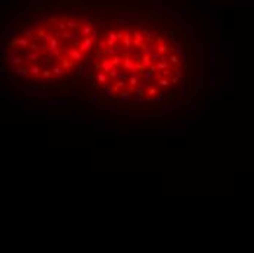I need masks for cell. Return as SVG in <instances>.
<instances>
[{
	"instance_id": "cell-1",
	"label": "cell",
	"mask_w": 254,
	"mask_h": 253,
	"mask_svg": "<svg viewBox=\"0 0 254 253\" xmlns=\"http://www.w3.org/2000/svg\"><path fill=\"white\" fill-rule=\"evenodd\" d=\"M24 97L25 98H35V97H41V95H47L48 89L47 88H40L35 85H27L24 86Z\"/></svg>"
},
{
	"instance_id": "cell-2",
	"label": "cell",
	"mask_w": 254,
	"mask_h": 253,
	"mask_svg": "<svg viewBox=\"0 0 254 253\" xmlns=\"http://www.w3.org/2000/svg\"><path fill=\"white\" fill-rule=\"evenodd\" d=\"M48 106L53 108H72V101L64 100V98H53V100H47Z\"/></svg>"
},
{
	"instance_id": "cell-3",
	"label": "cell",
	"mask_w": 254,
	"mask_h": 253,
	"mask_svg": "<svg viewBox=\"0 0 254 253\" xmlns=\"http://www.w3.org/2000/svg\"><path fill=\"white\" fill-rule=\"evenodd\" d=\"M95 116H72L70 117V124H94Z\"/></svg>"
},
{
	"instance_id": "cell-4",
	"label": "cell",
	"mask_w": 254,
	"mask_h": 253,
	"mask_svg": "<svg viewBox=\"0 0 254 253\" xmlns=\"http://www.w3.org/2000/svg\"><path fill=\"white\" fill-rule=\"evenodd\" d=\"M123 69H126L127 72H136V70H139V65L133 60V57L124 56V65H123Z\"/></svg>"
},
{
	"instance_id": "cell-5",
	"label": "cell",
	"mask_w": 254,
	"mask_h": 253,
	"mask_svg": "<svg viewBox=\"0 0 254 253\" xmlns=\"http://www.w3.org/2000/svg\"><path fill=\"white\" fill-rule=\"evenodd\" d=\"M94 45H95V42L91 35H89V37H83V38H82V42H80V45H79V50H82L83 53H88Z\"/></svg>"
},
{
	"instance_id": "cell-6",
	"label": "cell",
	"mask_w": 254,
	"mask_h": 253,
	"mask_svg": "<svg viewBox=\"0 0 254 253\" xmlns=\"http://www.w3.org/2000/svg\"><path fill=\"white\" fill-rule=\"evenodd\" d=\"M158 40H159V38H158ZM156 42H158V41H156ZM156 42H145L143 47L140 48L142 53L145 54V56H152V54L158 50V48H156Z\"/></svg>"
},
{
	"instance_id": "cell-7",
	"label": "cell",
	"mask_w": 254,
	"mask_h": 253,
	"mask_svg": "<svg viewBox=\"0 0 254 253\" xmlns=\"http://www.w3.org/2000/svg\"><path fill=\"white\" fill-rule=\"evenodd\" d=\"M114 86H111L110 83H105V85H102L101 86V95L105 98V100H110V98H113V95H114Z\"/></svg>"
},
{
	"instance_id": "cell-8",
	"label": "cell",
	"mask_w": 254,
	"mask_h": 253,
	"mask_svg": "<svg viewBox=\"0 0 254 253\" xmlns=\"http://www.w3.org/2000/svg\"><path fill=\"white\" fill-rule=\"evenodd\" d=\"M108 78H110V75L105 73L104 70H101V72L95 73V80H96L98 83H101V86H102V85H105V83H108Z\"/></svg>"
},
{
	"instance_id": "cell-9",
	"label": "cell",
	"mask_w": 254,
	"mask_h": 253,
	"mask_svg": "<svg viewBox=\"0 0 254 253\" xmlns=\"http://www.w3.org/2000/svg\"><path fill=\"white\" fill-rule=\"evenodd\" d=\"M130 97H132V92L129 89H121L118 92V101L127 104V103H130Z\"/></svg>"
},
{
	"instance_id": "cell-10",
	"label": "cell",
	"mask_w": 254,
	"mask_h": 253,
	"mask_svg": "<svg viewBox=\"0 0 254 253\" xmlns=\"http://www.w3.org/2000/svg\"><path fill=\"white\" fill-rule=\"evenodd\" d=\"M186 107H187V114L193 116V111H194L196 108H201V103H197V101L190 100V101L186 103Z\"/></svg>"
},
{
	"instance_id": "cell-11",
	"label": "cell",
	"mask_w": 254,
	"mask_h": 253,
	"mask_svg": "<svg viewBox=\"0 0 254 253\" xmlns=\"http://www.w3.org/2000/svg\"><path fill=\"white\" fill-rule=\"evenodd\" d=\"M142 76H143V79L146 80L147 83H150V82L156 80V75H155V72H152L150 69H145V70H143V73H142Z\"/></svg>"
},
{
	"instance_id": "cell-12",
	"label": "cell",
	"mask_w": 254,
	"mask_h": 253,
	"mask_svg": "<svg viewBox=\"0 0 254 253\" xmlns=\"http://www.w3.org/2000/svg\"><path fill=\"white\" fill-rule=\"evenodd\" d=\"M101 65H102V70H104L105 73H110L111 69L114 67V63H113V60H111L110 57H105L104 60H101Z\"/></svg>"
},
{
	"instance_id": "cell-13",
	"label": "cell",
	"mask_w": 254,
	"mask_h": 253,
	"mask_svg": "<svg viewBox=\"0 0 254 253\" xmlns=\"http://www.w3.org/2000/svg\"><path fill=\"white\" fill-rule=\"evenodd\" d=\"M209 60H210V67L215 69V66H216V44L215 42H210V57H209Z\"/></svg>"
},
{
	"instance_id": "cell-14",
	"label": "cell",
	"mask_w": 254,
	"mask_h": 253,
	"mask_svg": "<svg viewBox=\"0 0 254 253\" xmlns=\"http://www.w3.org/2000/svg\"><path fill=\"white\" fill-rule=\"evenodd\" d=\"M111 60H113V63H114V67L121 69L123 65H124V56H123V54H116V56H113Z\"/></svg>"
},
{
	"instance_id": "cell-15",
	"label": "cell",
	"mask_w": 254,
	"mask_h": 253,
	"mask_svg": "<svg viewBox=\"0 0 254 253\" xmlns=\"http://www.w3.org/2000/svg\"><path fill=\"white\" fill-rule=\"evenodd\" d=\"M170 53L178 54V56H181V54L184 53V48H183V45H181V41L177 42V44H173V45L170 47Z\"/></svg>"
},
{
	"instance_id": "cell-16",
	"label": "cell",
	"mask_w": 254,
	"mask_h": 253,
	"mask_svg": "<svg viewBox=\"0 0 254 253\" xmlns=\"http://www.w3.org/2000/svg\"><path fill=\"white\" fill-rule=\"evenodd\" d=\"M15 35H18V29H12V28H4L3 29V37L6 40H12Z\"/></svg>"
},
{
	"instance_id": "cell-17",
	"label": "cell",
	"mask_w": 254,
	"mask_h": 253,
	"mask_svg": "<svg viewBox=\"0 0 254 253\" xmlns=\"http://www.w3.org/2000/svg\"><path fill=\"white\" fill-rule=\"evenodd\" d=\"M25 60H29V62H38L40 60V53H35V51H27L25 56H24Z\"/></svg>"
},
{
	"instance_id": "cell-18",
	"label": "cell",
	"mask_w": 254,
	"mask_h": 253,
	"mask_svg": "<svg viewBox=\"0 0 254 253\" xmlns=\"http://www.w3.org/2000/svg\"><path fill=\"white\" fill-rule=\"evenodd\" d=\"M70 59H72V60H75V62H80V60H83V59H85V53H83L82 50H79V48H75Z\"/></svg>"
},
{
	"instance_id": "cell-19",
	"label": "cell",
	"mask_w": 254,
	"mask_h": 253,
	"mask_svg": "<svg viewBox=\"0 0 254 253\" xmlns=\"http://www.w3.org/2000/svg\"><path fill=\"white\" fill-rule=\"evenodd\" d=\"M156 83H158L159 89H165V88H168L170 85H173L170 78H161V79H156Z\"/></svg>"
},
{
	"instance_id": "cell-20",
	"label": "cell",
	"mask_w": 254,
	"mask_h": 253,
	"mask_svg": "<svg viewBox=\"0 0 254 253\" xmlns=\"http://www.w3.org/2000/svg\"><path fill=\"white\" fill-rule=\"evenodd\" d=\"M15 75H18V76H21V78L31 76V75H29V69H27V67H18V66L15 69Z\"/></svg>"
},
{
	"instance_id": "cell-21",
	"label": "cell",
	"mask_w": 254,
	"mask_h": 253,
	"mask_svg": "<svg viewBox=\"0 0 254 253\" xmlns=\"http://www.w3.org/2000/svg\"><path fill=\"white\" fill-rule=\"evenodd\" d=\"M51 70H53V75H54V76H64V75H66V69L61 66V65L53 66V67H51Z\"/></svg>"
},
{
	"instance_id": "cell-22",
	"label": "cell",
	"mask_w": 254,
	"mask_h": 253,
	"mask_svg": "<svg viewBox=\"0 0 254 253\" xmlns=\"http://www.w3.org/2000/svg\"><path fill=\"white\" fill-rule=\"evenodd\" d=\"M92 67H94V65H85V66H82L79 69V72H78V78H85L86 76V73L89 72V70H92Z\"/></svg>"
},
{
	"instance_id": "cell-23",
	"label": "cell",
	"mask_w": 254,
	"mask_h": 253,
	"mask_svg": "<svg viewBox=\"0 0 254 253\" xmlns=\"http://www.w3.org/2000/svg\"><path fill=\"white\" fill-rule=\"evenodd\" d=\"M116 85H114V89L116 91H121V89H124L126 86H129V83H127V80L126 79H118L114 82Z\"/></svg>"
},
{
	"instance_id": "cell-24",
	"label": "cell",
	"mask_w": 254,
	"mask_h": 253,
	"mask_svg": "<svg viewBox=\"0 0 254 253\" xmlns=\"http://www.w3.org/2000/svg\"><path fill=\"white\" fill-rule=\"evenodd\" d=\"M140 76L136 73V72H133V76L130 78V79L127 80V83H129V86H133V88H136L137 85H139V82H140V79H139Z\"/></svg>"
},
{
	"instance_id": "cell-25",
	"label": "cell",
	"mask_w": 254,
	"mask_h": 253,
	"mask_svg": "<svg viewBox=\"0 0 254 253\" xmlns=\"http://www.w3.org/2000/svg\"><path fill=\"white\" fill-rule=\"evenodd\" d=\"M177 119H178V116L170 113V114H165V116H164V123H165V124H174Z\"/></svg>"
},
{
	"instance_id": "cell-26",
	"label": "cell",
	"mask_w": 254,
	"mask_h": 253,
	"mask_svg": "<svg viewBox=\"0 0 254 253\" xmlns=\"http://www.w3.org/2000/svg\"><path fill=\"white\" fill-rule=\"evenodd\" d=\"M61 51H63V48H60V50H56V51H48L47 56L51 59V60H60L63 56H61Z\"/></svg>"
},
{
	"instance_id": "cell-27",
	"label": "cell",
	"mask_w": 254,
	"mask_h": 253,
	"mask_svg": "<svg viewBox=\"0 0 254 253\" xmlns=\"http://www.w3.org/2000/svg\"><path fill=\"white\" fill-rule=\"evenodd\" d=\"M170 63L181 67V59H180V56H178V54H174V53H170Z\"/></svg>"
},
{
	"instance_id": "cell-28",
	"label": "cell",
	"mask_w": 254,
	"mask_h": 253,
	"mask_svg": "<svg viewBox=\"0 0 254 253\" xmlns=\"http://www.w3.org/2000/svg\"><path fill=\"white\" fill-rule=\"evenodd\" d=\"M41 70H42V69H41L38 65H34V66L29 67V75H31V76H34V78H35V76H40Z\"/></svg>"
},
{
	"instance_id": "cell-29",
	"label": "cell",
	"mask_w": 254,
	"mask_h": 253,
	"mask_svg": "<svg viewBox=\"0 0 254 253\" xmlns=\"http://www.w3.org/2000/svg\"><path fill=\"white\" fill-rule=\"evenodd\" d=\"M159 94V86H149L146 91V95L147 97H150V98H153V97H156Z\"/></svg>"
},
{
	"instance_id": "cell-30",
	"label": "cell",
	"mask_w": 254,
	"mask_h": 253,
	"mask_svg": "<svg viewBox=\"0 0 254 253\" xmlns=\"http://www.w3.org/2000/svg\"><path fill=\"white\" fill-rule=\"evenodd\" d=\"M120 73H121V72H120V69H118V67H113V69H111V72L108 73L111 82H116V80H117V76H118Z\"/></svg>"
},
{
	"instance_id": "cell-31",
	"label": "cell",
	"mask_w": 254,
	"mask_h": 253,
	"mask_svg": "<svg viewBox=\"0 0 254 253\" xmlns=\"http://www.w3.org/2000/svg\"><path fill=\"white\" fill-rule=\"evenodd\" d=\"M142 65L145 66V69H149V67L153 65L152 56H143V59H142Z\"/></svg>"
},
{
	"instance_id": "cell-32",
	"label": "cell",
	"mask_w": 254,
	"mask_h": 253,
	"mask_svg": "<svg viewBox=\"0 0 254 253\" xmlns=\"http://www.w3.org/2000/svg\"><path fill=\"white\" fill-rule=\"evenodd\" d=\"M12 75H15V70H4V69H0V79H9Z\"/></svg>"
},
{
	"instance_id": "cell-33",
	"label": "cell",
	"mask_w": 254,
	"mask_h": 253,
	"mask_svg": "<svg viewBox=\"0 0 254 253\" xmlns=\"http://www.w3.org/2000/svg\"><path fill=\"white\" fill-rule=\"evenodd\" d=\"M173 76H175V78H178V79L183 80L184 79V70H183L180 66H177L174 70H173Z\"/></svg>"
},
{
	"instance_id": "cell-34",
	"label": "cell",
	"mask_w": 254,
	"mask_h": 253,
	"mask_svg": "<svg viewBox=\"0 0 254 253\" xmlns=\"http://www.w3.org/2000/svg\"><path fill=\"white\" fill-rule=\"evenodd\" d=\"M40 60H41V66H42V67H48L50 65H51V59H50V57L47 56V53L44 54V56L41 57Z\"/></svg>"
},
{
	"instance_id": "cell-35",
	"label": "cell",
	"mask_w": 254,
	"mask_h": 253,
	"mask_svg": "<svg viewBox=\"0 0 254 253\" xmlns=\"http://www.w3.org/2000/svg\"><path fill=\"white\" fill-rule=\"evenodd\" d=\"M143 56H145V54L142 53V50H137V51H136V53H134L132 57H133V60L136 62V63H142V59H143Z\"/></svg>"
},
{
	"instance_id": "cell-36",
	"label": "cell",
	"mask_w": 254,
	"mask_h": 253,
	"mask_svg": "<svg viewBox=\"0 0 254 253\" xmlns=\"http://www.w3.org/2000/svg\"><path fill=\"white\" fill-rule=\"evenodd\" d=\"M24 60H25V59H24V57H21V56H13L10 63H13L15 66H21V65L24 63Z\"/></svg>"
},
{
	"instance_id": "cell-37",
	"label": "cell",
	"mask_w": 254,
	"mask_h": 253,
	"mask_svg": "<svg viewBox=\"0 0 254 253\" xmlns=\"http://www.w3.org/2000/svg\"><path fill=\"white\" fill-rule=\"evenodd\" d=\"M104 51H105V56H107V57H110V59H111L113 56H116V54H117L116 47H108L107 50H104Z\"/></svg>"
},
{
	"instance_id": "cell-38",
	"label": "cell",
	"mask_w": 254,
	"mask_h": 253,
	"mask_svg": "<svg viewBox=\"0 0 254 253\" xmlns=\"http://www.w3.org/2000/svg\"><path fill=\"white\" fill-rule=\"evenodd\" d=\"M136 88H137V89H140V91H143V92H146L149 86H147V82H146V80H140V82H139V85H137Z\"/></svg>"
},
{
	"instance_id": "cell-39",
	"label": "cell",
	"mask_w": 254,
	"mask_h": 253,
	"mask_svg": "<svg viewBox=\"0 0 254 253\" xmlns=\"http://www.w3.org/2000/svg\"><path fill=\"white\" fill-rule=\"evenodd\" d=\"M137 50H139V48H136L134 45H132V47H129V48H126V50H124V56H130V57H132Z\"/></svg>"
},
{
	"instance_id": "cell-40",
	"label": "cell",
	"mask_w": 254,
	"mask_h": 253,
	"mask_svg": "<svg viewBox=\"0 0 254 253\" xmlns=\"http://www.w3.org/2000/svg\"><path fill=\"white\" fill-rule=\"evenodd\" d=\"M156 66H158V70H164V69H170V67H171L168 62H162V60L156 63Z\"/></svg>"
},
{
	"instance_id": "cell-41",
	"label": "cell",
	"mask_w": 254,
	"mask_h": 253,
	"mask_svg": "<svg viewBox=\"0 0 254 253\" xmlns=\"http://www.w3.org/2000/svg\"><path fill=\"white\" fill-rule=\"evenodd\" d=\"M53 75V70L50 67H42L41 70V76H51Z\"/></svg>"
},
{
	"instance_id": "cell-42",
	"label": "cell",
	"mask_w": 254,
	"mask_h": 253,
	"mask_svg": "<svg viewBox=\"0 0 254 253\" xmlns=\"http://www.w3.org/2000/svg\"><path fill=\"white\" fill-rule=\"evenodd\" d=\"M161 75H162L164 78H171V76H173V70H171V67H170V69H164V70H161Z\"/></svg>"
},
{
	"instance_id": "cell-43",
	"label": "cell",
	"mask_w": 254,
	"mask_h": 253,
	"mask_svg": "<svg viewBox=\"0 0 254 253\" xmlns=\"http://www.w3.org/2000/svg\"><path fill=\"white\" fill-rule=\"evenodd\" d=\"M161 59H162V54H161L158 50L152 54V60H153V63H158V62H161Z\"/></svg>"
},
{
	"instance_id": "cell-44",
	"label": "cell",
	"mask_w": 254,
	"mask_h": 253,
	"mask_svg": "<svg viewBox=\"0 0 254 253\" xmlns=\"http://www.w3.org/2000/svg\"><path fill=\"white\" fill-rule=\"evenodd\" d=\"M6 100H9V91L1 89V91H0V101L3 103V101H6Z\"/></svg>"
},
{
	"instance_id": "cell-45",
	"label": "cell",
	"mask_w": 254,
	"mask_h": 253,
	"mask_svg": "<svg viewBox=\"0 0 254 253\" xmlns=\"http://www.w3.org/2000/svg\"><path fill=\"white\" fill-rule=\"evenodd\" d=\"M60 60H61V66L64 67V69H67V67H72V63L69 62V59H67V57H61Z\"/></svg>"
},
{
	"instance_id": "cell-46",
	"label": "cell",
	"mask_w": 254,
	"mask_h": 253,
	"mask_svg": "<svg viewBox=\"0 0 254 253\" xmlns=\"http://www.w3.org/2000/svg\"><path fill=\"white\" fill-rule=\"evenodd\" d=\"M117 120H110V121H107L105 123V127L107 129H116L117 127V123H116Z\"/></svg>"
},
{
	"instance_id": "cell-47",
	"label": "cell",
	"mask_w": 254,
	"mask_h": 253,
	"mask_svg": "<svg viewBox=\"0 0 254 253\" xmlns=\"http://www.w3.org/2000/svg\"><path fill=\"white\" fill-rule=\"evenodd\" d=\"M102 70V65H101V62H98V63H95L94 67H92V70L91 72H94V73H98V72H101Z\"/></svg>"
},
{
	"instance_id": "cell-48",
	"label": "cell",
	"mask_w": 254,
	"mask_h": 253,
	"mask_svg": "<svg viewBox=\"0 0 254 253\" xmlns=\"http://www.w3.org/2000/svg\"><path fill=\"white\" fill-rule=\"evenodd\" d=\"M188 57H190V53H188V51H184V53L180 56V59H181V63H187V62H188Z\"/></svg>"
},
{
	"instance_id": "cell-49",
	"label": "cell",
	"mask_w": 254,
	"mask_h": 253,
	"mask_svg": "<svg viewBox=\"0 0 254 253\" xmlns=\"http://www.w3.org/2000/svg\"><path fill=\"white\" fill-rule=\"evenodd\" d=\"M102 119L107 120V121H110V120H117V116H116V114H111V113H108V114H105V116H102Z\"/></svg>"
},
{
	"instance_id": "cell-50",
	"label": "cell",
	"mask_w": 254,
	"mask_h": 253,
	"mask_svg": "<svg viewBox=\"0 0 254 253\" xmlns=\"http://www.w3.org/2000/svg\"><path fill=\"white\" fill-rule=\"evenodd\" d=\"M134 101H136L137 104H143V103H146V97H139V95H136V97H134Z\"/></svg>"
},
{
	"instance_id": "cell-51",
	"label": "cell",
	"mask_w": 254,
	"mask_h": 253,
	"mask_svg": "<svg viewBox=\"0 0 254 253\" xmlns=\"http://www.w3.org/2000/svg\"><path fill=\"white\" fill-rule=\"evenodd\" d=\"M180 94H181V95H187V85H186V83H181V86H180Z\"/></svg>"
},
{
	"instance_id": "cell-52",
	"label": "cell",
	"mask_w": 254,
	"mask_h": 253,
	"mask_svg": "<svg viewBox=\"0 0 254 253\" xmlns=\"http://www.w3.org/2000/svg\"><path fill=\"white\" fill-rule=\"evenodd\" d=\"M173 108H174V107L165 104V107H164V114H170V113H173Z\"/></svg>"
},
{
	"instance_id": "cell-53",
	"label": "cell",
	"mask_w": 254,
	"mask_h": 253,
	"mask_svg": "<svg viewBox=\"0 0 254 253\" xmlns=\"http://www.w3.org/2000/svg\"><path fill=\"white\" fill-rule=\"evenodd\" d=\"M129 108H130V110H139L140 107H139V104H137L136 101H133V103H129Z\"/></svg>"
},
{
	"instance_id": "cell-54",
	"label": "cell",
	"mask_w": 254,
	"mask_h": 253,
	"mask_svg": "<svg viewBox=\"0 0 254 253\" xmlns=\"http://www.w3.org/2000/svg\"><path fill=\"white\" fill-rule=\"evenodd\" d=\"M92 103L95 104H99L101 101H99V94H92Z\"/></svg>"
},
{
	"instance_id": "cell-55",
	"label": "cell",
	"mask_w": 254,
	"mask_h": 253,
	"mask_svg": "<svg viewBox=\"0 0 254 253\" xmlns=\"http://www.w3.org/2000/svg\"><path fill=\"white\" fill-rule=\"evenodd\" d=\"M210 89H216V79H215V76L210 78Z\"/></svg>"
},
{
	"instance_id": "cell-56",
	"label": "cell",
	"mask_w": 254,
	"mask_h": 253,
	"mask_svg": "<svg viewBox=\"0 0 254 253\" xmlns=\"http://www.w3.org/2000/svg\"><path fill=\"white\" fill-rule=\"evenodd\" d=\"M129 117H130L132 120H139V119H140V116H139V114H134V113H130V114H129Z\"/></svg>"
},
{
	"instance_id": "cell-57",
	"label": "cell",
	"mask_w": 254,
	"mask_h": 253,
	"mask_svg": "<svg viewBox=\"0 0 254 253\" xmlns=\"http://www.w3.org/2000/svg\"><path fill=\"white\" fill-rule=\"evenodd\" d=\"M180 80L181 79H178V78H175V76H171V83H173V85H177Z\"/></svg>"
},
{
	"instance_id": "cell-58",
	"label": "cell",
	"mask_w": 254,
	"mask_h": 253,
	"mask_svg": "<svg viewBox=\"0 0 254 253\" xmlns=\"http://www.w3.org/2000/svg\"><path fill=\"white\" fill-rule=\"evenodd\" d=\"M70 95H72V97H78V95H79V94L76 92V91H72V92H70Z\"/></svg>"
},
{
	"instance_id": "cell-59",
	"label": "cell",
	"mask_w": 254,
	"mask_h": 253,
	"mask_svg": "<svg viewBox=\"0 0 254 253\" xmlns=\"http://www.w3.org/2000/svg\"><path fill=\"white\" fill-rule=\"evenodd\" d=\"M86 114H94V110H92V108H89V110L86 111Z\"/></svg>"
}]
</instances>
